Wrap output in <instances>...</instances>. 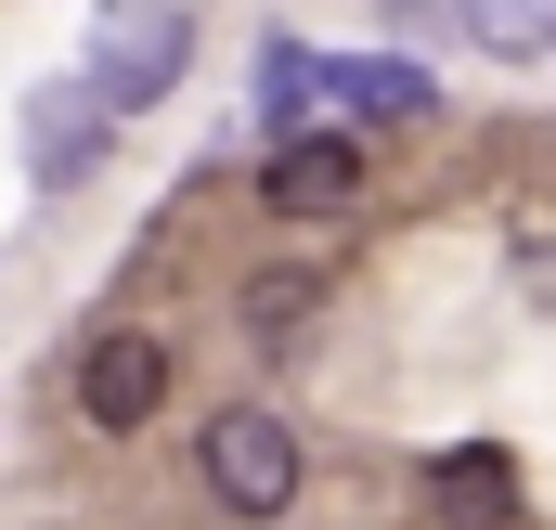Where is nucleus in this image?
I'll return each mask as SVG.
<instances>
[{
  "label": "nucleus",
  "instance_id": "1",
  "mask_svg": "<svg viewBox=\"0 0 556 530\" xmlns=\"http://www.w3.org/2000/svg\"><path fill=\"white\" fill-rule=\"evenodd\" d=\"M78 78L142 117V104H168L181 78H194V0H104L91 13V52H78Z\"/></svg>",
  "mask_w": 556,
  "mask_h": 530
},
{
  "label": "nucleus",
  "instance_id": "2",
  "mask_svg": "<svg viewBox=\"0 0 556 530\" xmlns=\"http://www.w3.org/2000/svg\"><path fill=\"white\" fill-rule=\"evenodd\" d=\"M194 466H207V492L233 518H285L298 505V427H285L273 401H220L207 440H194Z\"/></svg>",
  "mask_w": 556,
  "mask_h": 530
},
{
  "label": "nucleus",
  "instance_id": "3",
  "mask_svg": "<svg viewBox=\"0 0 556 530\" xmlns=\"http://www.w3.org/2000/svg\"><path fill=\"white\" fill-rule=\"evenodd\" d=\"M155 401H168V337L155 324H104L91 363H78V414L104 440H130V427H155Z\"/></svg>",
  "mask_w": 556,
  "mask_h": 530
},
{
  "label": "nucleus",
  "instance_id": "4",
  "mask_svg": "<svg viewBox=\"0 0 556 530\" xmlns=\"http://www.w3.org/2000/svg\"><path fill=\"white\" fill-rule=\"evenodd\" d=\"M104 142H117V104H104L91 78H39V91H26V168H39L52 194H78V181L104 168Z\"/></svg>",
  "mask_w": 556,
  "mask_h": 530
},
{
  "label": "nucleus",
  "instance_id": "5",
  "mask_svg": "<svg viewBox=\"0 0 556 530\" xmlns=\"http://www.w3.org/2000/svg\"><path fill=\"white\" fill-rule=\"evenodd\" d=\"M363 194V142L350 130H285L273 155H260V207L273 220H324V207H350Z\"/></svg>",
  "mask_w": 556,
  "mask_h": 530
},
{
  "label": "nucleus",
  "instance_id": "6",
  "mask_svg": "<svg viewBox=\"0 0 556 530\" xmlns=\"http://www.w3.org/2000/svg\"><path fill=\"white\" fill-rule=\"evenodd\" d=\"M324 91V117H440V91H427V65H402V52H350V65H324L311 78Z\"/></svg>",
  "mask_w": 556,
  "mask_h": 530
},
{
  "label": "nucleus",
  "instance_id": "7",
  "mask_svg": "<svg viewBox=\"0 0 556 530\" xmlns=\"http://www.w3.org/2000/svg\"><path fill=\"white\" fill-rule=\"evenodd\" d=\"M427 505H440L453 530H492L505 505H518V479H505V453H440V466H427Z\"/></svg>",
  "mask_w": 556,
  "mask_h": 530
},
{
  "label": "nucleus",
  "instance_id": "8",
  "mask_svg": "<svg viewBox=\"0 0 556 530\" xmlns=\"http://www.w3.org/2000/svg\"><path fill=\"white\" fill-rule=\"evenodd\" d=\"M453 26L479 52H505V65H544L556 52V0H453Z\"/></svg>",
  "mask_w": 556,
  "mask_h": 530
},
{
  "label": "nucleus",
  "instance_id": "9",
  "mask_svg": "<svg viewBox=\"0 0 556 530\" xmlns=\"http://www.w3.org/2000/svg\"><path fill=\"white\" fill-rule=\"evenodd\" d=\"M311 78H324V52L260 39V78H247V91H260V130H311V117H324V91H311Z\"/></svg>",
  "mask_w": 556,
  "mask_h": 530
},
{
  "label": "nucleus",
  "instance_id": "10",
  "mask_svg": "<svg viewBox=\"0 0 556 530\" xmlns=\"http://www.w3.org/2000/svg\"><path fill=\"white\" fill-rule=\"evenodd\" d=\"M298 324H311V272H260L247 285V337L260 350H298Z\"/></svg>",
  "mask_w": 556,
  "mask_h": 530
}]
</instances>
